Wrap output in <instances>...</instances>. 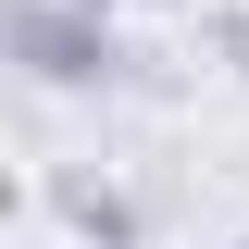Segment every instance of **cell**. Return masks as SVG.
Returning <instances> with one entry per match:
<instances>
[{"label":"cell","mask_w":249,"mask_h":249,"mask_svg":"<svg viewBox=\"0 0 249 249\" xmlns=\"http://www.w3.org/2000/svg\"><path fill=\"white\" fill-rule=\"evenodd\" d=\"M0 50L25 62L37 88H112L124 75L112 13H88V0H13V13H0Z\"/></svg>","instance_id":"1"},{"label":"cell","mask_w":249,"mask_h":249,"mask_svg":"<svg viewBox=\"0 0 249 249\" xmlns=\"http://www.w3.org/2000/svg\"><path fill=\"white\" fill-rule=\"evenodd\" d=\"M50 212L75 224L88 249H137V199H124L112 175H50Z\"/></svg>","instance_id":"2"},{"label":"cell","mask_w":249,"mask_h":249,"mask_svg":"<svg viewBox=\"0 0 249 249\" xmlns=\"http://www.w3.org/2000/svg\"><path fill=\"white\" fill-rule=\"evenodd\" d=\"M212 50H224V75L249 88V0H224V13H212Z\"/></svg>","instance_id":"3"},{"label":"cell","mask_w":249,"mask_h":249,"mask_svg":"<svg viewBox=\"0 0 249 249\" xmlns=\"http://www.w3.org/2000/svg\"><path fill=\"white\" fill-rule=\"evenodd\" d=\"M88 13H112V0H88Z\"/></svg>","instance_id":"4"},{"label":"cell","mask_w":249,"mask_h":249,"mask_svg":"<svg viewBox=\"0 0 249 249\" xmlns=\"http://www.w3.org/2000/svg\"><path fill=\"white\" fill-rule=\"evenodd\" d=\"M237 249H249V237H237Z\"/></svg>","instance_id":"5"}]
</instances>
